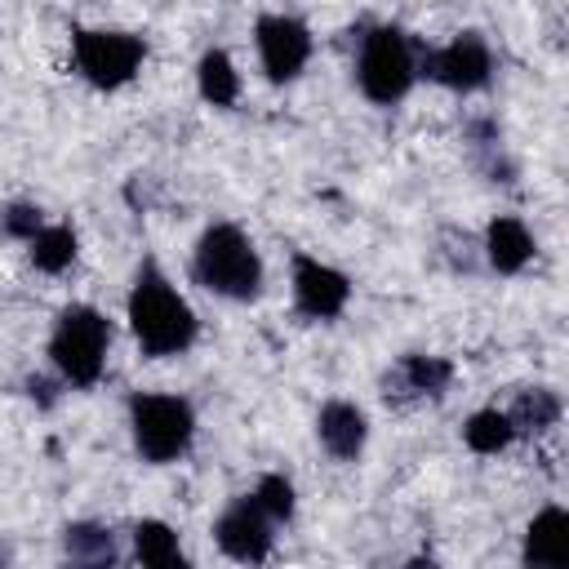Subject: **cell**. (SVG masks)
<instances>
[{
    "label": "cell",
    "instance_id": "obj_1",
    "mask_svg": "<svg viewBox=\"0 0 569 569\" xmlns=\"http://www.w3.org/2000/svg\"><path fill=\"white\" fill-rule=\"evenodd\" d=\"M129 325L142 356H178L196 342V311L187 298L147 262L129 293Z\"/></svg>",
    "mask_w": 569,
    "mask_h": 569
},
{
    "label": "cell",
    "instance_id": "obj_2",
    "mask_svg": "<svg viewBox=\"0 0 569 569\" xmlns=\"http://www.w3.org/2000/svg\"><path fill=\"white\" fill-rule=\"evenodd\" d=\"M196 280L222 298L249 302L262 289V258L236 222H213L196 244Z\"/></svg>",
    "mask_w": 569,
    "mask_h": 569
},
{
    "label": "cell",
    "instance_id": "obj_3",
    "mask_svg": "<svg viewBox=\"0 0 569 569\" xmlns=\"http://www.w3.org/2000/svg\"><path fill=\"white\" fill-rule=\"evenodd\" d=\"M107 347H111V325L102 311H93L84 302L67 307L53 325V338H49V356L71 387H93L102 378Z\"/></svg>",
    "mask_w": 569,
    "mask_h": 569
},
{
    "label": "cell",
    "instance_id": "obj_4",
    "mask_svg": "<svg viewBox=\"0 0 569 569\" xmlns=\"http://www.w3.org/2000/svg\"><path fill=\"white\" fill-rule=\"evenodd\" d=\"M129 418H133V445L147 462H173L178 453H187L196 436V413L182 396L142 391L129 400Z\"/></svg>",
    "mask_w": 569,
    "mask_h": 569
},
{
    "label": "cell",
    "instance_id": "obj_5",
    "mask_svg": "<svg viewBox=\"0 0 569 569\" xmlns=\"http://www.w3.org/2000/svg\"><path fill=\"white\" fill-rule=\"evenodd\" d=\"M356 76H360V89H365L369 102H378V107L400 102V98L409 93L413 76H418V62H413V49H409L405 31H396V27H373V31L365 36Z\"/></svg>",
    "mask_w": 569,
    "mask_h": 569
},
{
    "label": "cell",
    "instance_id": "obj_6",
    "mask_svg": "<svg viewBox=\"0 0 569 569\" xmlns=\"http://www.w3.org/2000/svg\"><path fill=\"white\" fill-rule=\"evenodd\" d=\"M142 40L129 31H76V67L98 89H120L142 67Z\"/></svg>",
    "mask_w": 569,
    "mask_h": 569
},
{
    "label": "cell",
    "instance_id": "obj_7",
    "mask_svg": "<svg viewBox=\"0 0 569 569\" xmlns=\"http://www.w3.org/2000/svg\"><path fill=\"white\" fill-rule=\"evenodd\" d=\"M213 538H218V547H222L231 560H240V565H262L267 551H271V516L258 507L253 493H244V498H236V502L213 520Z\"/></svg>",
    "mask_w": 569,
    "mask_h": 569
},
{
    "label": "cell",
    "instance_id": "obj_8",
    "mask_svg": "<svg viewBox=\"0 0 569 569\" xmlns=\"http://www.w3.org/2000/svg\"><path fill=\"white\" fill-rule=\"evenodd\" d=\"M422 71L458 93H471L480 84H489V71H493V58H489V44L476 36V31H462L458 40H449L445 49H431L422 53Z\"/></svg>",
    "mask_w": 569,
    "mask_h": 569
},
{
    "label": "cell",
    "instance_id": "obj_9",
    "mask_svg": "<svg viewBox=\"0 0 569 569\" xmlns=\"http://www.w3.org/2000/svg\"><path fill=\"white\" fill-rule=\"evenodd\" d=\"M258 53L271 80H293L311 58V31L298 18L262 13L258 18Z\"/></svg>",
    "mask_w": 569,
    "mask_h": 569
},
{
    "label": "cell",
    "instance_id": "obj_10",
    "mask_svg": "<svg viewBox=\"0 0 569 569\" xmlns=\"http://www.w3.org/2000/svg\"><path fill=\"white\" fill-rule=\"evenodd\" d=\"M347 298H351V284H347L342 271H333V267H325L307 253L293 258V302H298L302 316L333 320L347 307Z\"/></svg>",
    "mask_w": 569,
    "mask_h": 569
},
{
    "label": "cell",
    "instance_id": "obj_11",
    "mask_svg": "<svg viewBox=\"0 0 569 569\" xmlns=\"http://www.w3.org/2000/svg\"><path fill=\"white\" fill-rule=\"evenodd\" d=\"M529 569H569V516L565 507H542L525 529Z\"/></svg>",
    "mask_w": 569,
    "mask_h": 569
},
{
    "label": "cell",
    "instance_id": "obj_12",
    "mask_svg": "<svg viewBox=\"0 0 569 569\" xmlns=\"http://www.w3.org/2000/svg\"><path fill=\"white\" fill-rule=\"evenodd\" d=\"M316 436L320 445L338 458V462H356L360 449H365V436H369V422L365 413L351 405V400H329L316 418Z\"/></svg>",
    "mask_w": 569,
    "mask_h": 569
},
{
    "label": "cell",
    "instance_id": "obj_13",
    "mask_svg": "<svg viewBox=\"0 0 569 569\" xmlns=\"http://www.w3.org/2000/svg\"><path fill=\"white\" fill-rule=\"evenodd\" d=\"M62 556L71 569H116V538L107 525L71 520L62 529Z\"/></svg>",
    "mask_w": 569,
    "mask_h": 569
},
{
    "label": "cell",
    "instance_id": "obj_14",
    "mask_svg": "<svg viewBox=\"0 0 569 569\" xmlns=\"http://www.w3.org/2000/svg\"><path fill=\"white\" fill-rule=\"evenodd\" d=\"M485 253H489V267L493 271L516 276L533 258V236L525 231L520 218H493L489 231H485Z\"/></svg>",
    "mask_w": 569,
    "mask_h": 569
},
{
    "label": "cell",
    "instance_id": "obj_15",
    "mask_svg": "<svg viewBox=\"0 0 569 569\" xmlns=\"http://www.w3.org/2000/svg\"><path fill=\"white\" fill-rule=\"evenodd\" d=\"M133 547H138L142 569H191L187 556H182V547H178V533L164 520H138Z\"/></svg>",
    "mask_w": 569,
    "mask_h": 569
},
{
    "label": "cell",
    "instance_id": "obj_16",
    "mask_svg": "<svg viewBox=\"0 0 569 569\" xmlns=\"http://www.w3.org/2000/svg\"><path fill=\"white\" fill-rule=\"evenodd\" d=\"M449 378H453V365L449 360H440V356H405L396 365V373L387 378V387L396 382V387H405L413 396H440L449 387Z\"/></svg>",
    "mask_w": 569,
    "mask_h": 569
},
{
    "label": "cell",
    "instance_id": "obj_17",
    "mask_svg": "<svg viewBox=\"0 0 569 569\" xmlns=\"http://www.w3.org/2000/svg\"><path fill=\"white\" fill-rule=\"evenodd\" d=\"M507 422H511L516 436H520V431H547V427L560 422V396H556L551 387H529V391L516 396Z\"/></svg>",
    "mask_w": 569,
    "mask_h": 569
},
{
    "label": "cell",
    "instance_id": "obj_18",
    "mask_svg": "<svg viewBox=\"0 0 569 569\" xmlns=\"http://www.w3.org/2000/svg\"><path fill=\"white\" fill-rule=\"evenodd\" d=\"M196 80H200V98L213 102V107H231L240 98V76H236V67H231V58L222 49H209L200 58Z\"/></svg>",
    "mask_w": 569,
    "mask_h": 569
},
{
    "label": "cell",
    "instance_id": "obj_19",
    "mask_svg": "<svg viewBox=\"0 0 569 569\" xmlns=\"http://www.w3.org/2000/svg\"><path fill=\"white\" fill-rule=\"evenodd\" d=\"M27 244H31V262H36L40 271H49V276L67 271L71 258H76V231H71V227H40Z\"/></svg>",
    "mask_w": 569,
    "mask_h": 569
},
{
    "label": "cell",
    "instance_id": "obj_20",
    "mask_svg": "<svg viewBox=\"0 0 569 569\" xmlns=\"http://www.w3.org/2000/svg\"><path fill=\"white\" fill-rule=\"evenodd\" d=\"M462 440H467V449H476V453H502V449L516 440V431H511L507 413H498V409H476V413L467 418V427H462Z\"/></svg>",
    "mask_w": 569,
    "mask_h": 569
},
{
    "label": "cell",
    "instance_id": "obj_21",
    "mask_svg": "<svg viewBox=\"0 0 569 569\" xmlns=\"http://www.w3.org/2000/svg\"><path fill=\"white\" fill-rule=\"evenodd\" d=\"M253 498H258V507H262L271 520H289V516H293V485H289L284 476H276V471L258 480Z\"/></svg>",
    "mask_w": 569,
    "mask_h": 569
},
{
    "label": "cell",
    "instance_id": "obj_22",
    "mask_svg": "<svg viewBox=\"0 0 569 569\" xmlns=\"http://www.w3.org/2000/svg\"><path fill=\"white\" fill-rule=\"evenodd\" d=\"M40 227H44V218H40L36 204H9V209H4V231H9V236L31 240Z\"/></svg>",
    "mask_w": 569,
    "mask_h": 569
},
{
    "label": "cell",
    "instance_id": "obj_23",
    "mask_svg": "<svg viewBox=\"0 0 569 569\" xmlns=\"http://www.w3.org/2000/svg\"><path fill=\"white\" fill-rule=\"evenodd\" d=\"M409 569H436V565H431V560H422V556H418V560H409Z\"/></svg>",
    "mask_w": 569,
    "mask_h": 569
}]
</instances>
